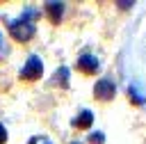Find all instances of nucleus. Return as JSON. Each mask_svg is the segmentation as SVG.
<instances>
[{
  "instance_id": "423d86ee",
  "label": "nucleus",
  "mask_w": 146,
  "mask_h": 144,
  "mask_svg": "<svg viewBox=\"0 0 146 144\" xmlns=\"http://www.w3.org/2000/svg\"><path fill=\"white\" fill-rule=\"evenodd\" d=\"M46 9H48L52 23H59L62 21V11H64V5L62 2H46Z\"/></svg>"
},
{
  "instance_id": "6e6552de",
  "label": "nucleus",
  "mask_w": 146,
  "mask_h": 144,
  "mask_svg": "<svg viewBox=\"0 0 146 144\" xmlns=\"http://www.w3.org/2000/svg\"><path fill=\"white\" fill-rule=\"evenodd\" d=\"M89 142H91V144H103V142H105V135H103L100 130H96V133L89 135Z\"/></svg>"
},
{
  "instance_id": "39448f33",
  "label": "nucleus",
  "mask_w": 146,
  "mask_h": 144,
  "mask_svg": "<svg viewBox=\"0 0 146 144\" xmlns=\"http://www.w3.org/2000/svg\"><path fill=\"white\" fill-rule=\"evenodd\" d=\"M91 123H94V112H91V110H82V112L73 119V126H75V128H89Z\"/></svg>"
},
{
  "instance_id": "f257e3e1",
  "label": "nucleus",
  "mask_w": 146,
  "mask_h": 144,
  "mask_svg": "<svg viewBox=\"0 0 146 144\" xmlns=\"http://www.w3.org/2000/svg\"><path fill=\"white\" fill-rule=\"evenodd\" d=\"M34 16H39V11H36V9H32V7H27V9L16 18V21H11V23H9V32H11V37H14L16 41L25 43V41H30V39L34 37L36 27H34V23L30 21V18H34Z\"/></svg>"
},
{
  "instance_id": "9d476101",
  "label": "nucleus",
  "mask_w": 146,
  "mask_h": 144,
  "mask_svg": "<svg viewBox=\"0 0 146 144\" xmlns=\"http://www.w3.org/2000/svg\"><path fill=\"white\" fill-rule=\"evenodd\" d=\"M5 142H7V128L0 123V144H5Z\"/></svg>"
},
{
  "instance_id": "ddd939ff",
  "label": "nucleus",
  "mask_w": 146,
  "mask_h": 144,
  "mask_svg": "<svg viewBox=\"0 0 146 144\" xmlns=\"http://www.w3.org/2000/svg\"><path fill=\"white\" fill-rule=\"evenodd\" d=\"M73 144H80V142H73Z\"/></svg>"
},
{
  "instance_id": "0eeeda50",
  "label": "nucleus",
  "mask_w": 146,
  "mask_h": 144,
  "mask_svg": "<svg viewBox=\"0 0 146 144\" xmlns=\"http://www.w3.org/2000/svg\"><path fill=\"white\" fill-rule=\"evenodd\" d=\"M66 82H68V69L66 66H59L52 73V85H66Z\"/></svg>"
},
{
  "instance_id": "f8f14e48",
  "label": "nucleus",
  "mask_w": 146,
  "mask_h": 144,
  "mask_svg": "<svg viewBox=\"0 0 146 144\" xmlns=\"http://www.w3.org/2000/svg\"><path fill=\"white\" fill-rule=\"evenodd\" d=\"M43 144H50V142H48V139H46V142H43Z\"/></svg>"
},
{
  "instance_id": "1a4fd4ad",
  "label": "nucleus",
  "mask_w": 146,
  "mask_h": 144,
  "mask_svg": "<svg viewBox=\"0 0 146 144\" xmlns=\"http://www.w3.org/2000/svg\"><path fill=\"white\" fill-rule=\"evenodd\" d=\"M130 96H132V98H135V103H144V96H139V94H137V89H135V87H130Z\"/></svg>"
},
{
  "instance_id": "7ed1b4c3",
  "label": "nucleus",
  "mask_w": 146,
  "mask_h": 144,
  "mask_svg": "<svg viewBox=\"0 0 146 144\" xmlns=\"http://www.w3.org/2000/svg\"><path fill=\"white\" fill-rule=\"evenodd\" d=\"M114 94H116V87H114V82H112L110 78L98 80L96 87H94V96H96L98 101H103V103H105V101H112Z\"/></svg>"
},
{
  "instance_id": "9b49d317",
  "label": "nucleus",
  "mask_w": 146,
  "mask_h": 144,
  "mask_svg": "<svg viewBox=\"0 0 146 144\" xmlns=\"http://www.w3.org/2000/svg\"><path fill=\"white\" fill-rule=\"evenodd\" d=\"M0 46H2V34H0Z\"/></svg>"
},
{
  "instance_id": "20e7f679",
  "label": "nucleus",
  "mask_w": 146,
  "mask_h": 144,
  "mask_svg": "<svg viewBox=\"0 0 146 144\" xmlns=\"http://www.w3.org/2000/svg\"><path fill=\"white\" fill-rule=\"evenodd\" d=\"M78 69L82 71V73H96L98 71V57H94V55H89V53H84V55H80L78 57Z\"/></svg>"
},
{
  "instance_id": "f03ea898",
  "label": "nucleus",
  "mask_w": 146,
  "mask_h": 144,
  "mask_svg": "<svg viewBox=\"0 0 146 144\" xmlns=\"http://www.w3.org/2000/svg\"><path fill=\"white\" fill-rule=\"evenodd\" d=\"M41 73H43V62H41V57H36V55L27 57L25 66L21 69V78H23V80H39Z\"/></svg>"
}]
</instances>
